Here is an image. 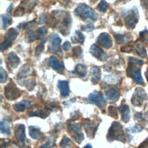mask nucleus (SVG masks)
Here are the masks:
<instances>
[{
  "mask_svg": "<svg viewBox=\"0 0 148 148\" xmlns=\"http://www.w3.org/2000/svg\"><path fill=\"white\" fill-rule=\"evenodd\" d=\"M98 43L101 45V47H103L105 49H111L112 47V38L108 33L103 32L99 35L98 37Z\"/></svg>",
  "mask_w": 148,
  "mask_h": 148,
  "instance_id": "ddd939ff",
  "label": "nucleus"
},
{
  "mask_svg": "<svg viewBox=\"0 0 148 148\" xmlns=\"http://www.w3.org/2000/svg\"><path fill=\"white\" fill-rule=\"evenodd\" d=\"M147 98H148L147 97V94L145 92L144 89H142V88H136V90H135V92H134V93L133 95L131 101H132V103L134 106H140L142 103H143V101H145Z\"/></svg>",
  "mask_w": 148,
  "mask_h": 148,
  "instance_id": "1a4fd4ad",
  "label": "nucleus"
},
{
  "mask_svg": "<svg viewBox=\"0 0 148 148\" xmlns=\"http://www.w3.org/2000/svg\"><path fill=\"white\" fill-rule=\"evenodd\" d=\"M134 118H135V120H137L139 122H145L144 114L142 112H136L134 114Z\"/></svg>",
  "mask_w": 148,
  "mask_h": 148,
  "instance_id": "ea45409f",
  "label": "nucleus"
},
{
  "mask_svg": "<svg viewBox=\"0 0 148 148\" xmlns=\"http://www.w3.org/2000/svg\"><path fill=\"white\" fill-rule=\"evenodd\" d=\"M140 37H141L142 38H143L145 42L148 43V30H147V29H145V30H144V31L140 32Z\"/></svg>",
  "mask_w": 148,
  "mask_h": 148,
  "instance_id": "58836bf2",
  "label": "nucleus"
},
{
  "mask_svg": "<svg viewBox=\"0 0 148 148\" xmlns=\"http://www.w3.org/2000/svg\"><path fill=\"white\" fill-rule=\"evenodd\" d=\"M90 72H92V82L96 84L101 79V70L97 66H92L90 68Z\"/></svg>",
  "mask_w": 148,
  "mask_h": 148,
  "instance_id": "5701e85b",
  "label": "nucleus"
},
{
  "mask_svg": "<svg viewBox=\"0 0 148 148\" xmlns=\"http://www.w3.org/2000/svg\"><path fill=\"white\" fill-rule=\"evenodd\" d=\"M58 88L60 90L62 97L66 98L70 95V87H69V83H68L67 81H59Z\"/></svg>",
  "mask_w": 148,
  "mask_h": 148,
  "instance_id": "f3484780",
  "label": "nucleus"
},
{
  "mask_svg": "<svg viewBox=\"0 0 148 148\" xmlns=\"http://www.w3.org/2000/svg\"><path fill=\"white\" fill-rule=\"evenodd\" d=\"M25 126L23 124H18L15 127V136L22 145H24V143L27 140L26 134H25Z\"/></svg>",
  "mask_w": 148,
  "mask_h": 148,
  "instance_id": "4468645a",
  "label": "nucleus"
},
{
  "mask_svg": "<svg viewBox=\"0 0 148 148\" xmlns=\"http://www.w3.org/2000/svg\"><path fill=\"white\" fill-rule=\"evenodd\" d=\"M107 139L110 142L114 140L125 142L126 137H125V134L123 133V126L121 125V123H119L117 122H113L112 123L107 134Z\"/></svg>",
  "mask_w": 148,
  "mask_h": 148,
  "instance_id": "7ed1b4c3",
  "label": "nucleus"
},
{
  "mask_svg": "<svg viewBox=\"0 0 148 148\" xmlns=\"http://www.w3.org/2000/svg\"><path fill=\"white\" fill-rule=\"evenodd\" d=\"M90 52L93 57H95L96 59H98L100 60H105L108 58L107 54L102 50V49L96 44H92V46H90Z\"/></svg>",
  "mask_w": 148,
  "mask_h": 148,
  "instance_id": "f8f14e48",
  "label": "nucleus"
},
{
  "mask_svg": "<svg viewBox=\"0 0 148 148\" xmlns=\"http://www.w3.org/2000/svg\"><path fill=\"white\" fill-rule=\"evenodd\" d=\"M54 146H55V141L52 137H50L47 140L46 143L40 146V148H54Z\"/></svg>",
  "mask_w": 148,
  "mask_h": 148,
  "instance_id": "7c9ffc66",
  "label": "nucleus"
},
{
  "mask_svg": "<svg viewBox=\"0 0 148 148\" xmlns=\"http://www.w3.org/2000/svg\"><path fill=\"white\" fill-rule=\"evenodd\" d=\"M108 3L105 1V0H101V1L100 2V4L98 5V7H97V8H98V10H100L101 12H102V13H104V12H106V10H107V8H108Z\"/></svg>",
  "mask_w": 148,
  "mask_h": 148,
  "instance_id": "2f4dec72",
  "label": "nucleus"
},
{
  "mask_svg": "<svg viewBox=\"0 0 148 148\" xmlns=\"http://www.w3.org/2000/svg\"><path fill=\"white\" fill-rule=\"evenodd\" d=\"M65 2H69V1H71V0H64Z\"/></svg>",
  "mask_w": 148,
  "mask_h": 148,
  "instance_id": "09e8293b",
  "label": "nucleus"
},
{
  "mask_svg": "<svg viewBox=\"0 0 148 148\" xmlns=\"http://www.w3.org/2000/svg\"><path fill=\"white\" fill-rule=\"evenodd\" d=\"M68 131L71 134V136L74 138L78 144H81L84 139V135L82 132V126L76 123L69 122L68 123Z\"/></svg>",
  "mask_w": 148,
  "mask_h": 148,
  "instance_id": "39448f33",
  "label": "nucleus"
},
{
  "mask_svg": "<svg viewBox=\"0 0 148 148\" xmlns=\"http://www.w3.org/2000/svg\"><path fill=\"white\" fill-rule=\"evenodd\" d=\"M134 50L135 51V53H137L141 58H145L146 57V49L144 46V43L141 42L140 40L136 41L134 43Z\"/></svg>",
  "mask_w": 148,
  "mask_h": 148,
  "instance_id": "aec40b11",
  "label": "nucleus"
},
{
  "mask_svg": "<svg viewBox=\"0 0 148 148\" xmlns=\"http://www.w3.org/2000/svg\"><path fill=\"white\" fill-rule=\"evenodd\" d=\"M28 131H29V135L30 137L34 140H38L40 139V137L42 136L41 134V131L38 127L36 126H29L28 127Z\"/></svg>",
  "mask_w": 148,
  "mask_h": 148,
  "instance_id": "b1692460",
  "label": "nucleus"
},
{
  "mask_svg": "<svg viewBox=\"0 0 148 148\" xmlns=\"http://www.w3.org/2000/svg\"><path fill=\"white\" fill-rule=\"evenodd\" d=\"M45 41H46V39H43L42 40V42L40 43V44H38V46L36 48V54L37 55H38V54H40L42 51H43V49H44V43H45Z\"/></svg>",
  "mask_w": 148,
  "mask_h": 148,
  "instance_id": "e433bc0d",
  "label": "nucleus"
},
{
  "mask_svg": "<svg viewBox=\"0 0 148 148\" xmlns=\"http://www.w3.org/2000/svg\"><path fill=\"white\" fill-rule=\"evenodd\" d=\"M123 18H124L125 24H126L128 28H134L139 18L137 8H133L127 11H125V12H123Z\"/></svg>",
  "mask_w": 148,
  "mask_h": 148,
  "instance_id": "20e7f679",
  "label": "nucleus"
},
{
  "mask_svg": "<svg viewBox=\"0 0 148 148\" xmlns=\"http://www.w3.org/2000/svg\"><path fill=\"white\" fill-rule=\"evenodd\" d=\"M86 122L87 123H85L84 127H85V130H86V132H87V135L89 136V137H93L96 130H97L98 124H94L92 121H90V120H87Z\"/></svg>",
  "mask_w": 148,
  "mask_h": 148,
  "instance_id": "6ab92c4d",
  "label": "nucleus"
},
{
  "mask_svg": "<svg viewBox=\"0 0 148 148\" xmlns=\"http://www.w3.org/2000/svg\"><path fill=\"white\" fill-rule=\"evenodd\" d=\"M145 115H146V118L148 119V112H146V113H145Z\"/></svg>",
  "mask_w": 148,
  "mask_h": 148,
  "instance_id": "de8ad7c7",
  "label": "nucleus"
},
{
  "mask_svg": "<svg viewBox=\"0 0 148 148\" xmlns=\"http://www.w3.org/2000/svg\"><path fill=\"white\" fill-rule=\"evenodd\" d=\"M108 112H109V114L112 116V117H117V112H116V108L114 106H109V108H108Z\"/></svg>",
  "mask_w": 148,
  "mask_h": 148,
  "instance_id": "f704fd0d",
  "label": "nucleus"
},
{
  "mask_svg": "<svg viewBox=\"0 0 148 148\" xmlns=\"http://www.w3.org/2000/svg\"><path fill=\"white\" fill-rule=\"evenodd\" d=\"M26 86L27 87V89H28V90H31L34 88V86H35V82L32 81V79H31V81H29V82H28L26 84Z\"/></svg>",
  "mask_w": 148,
  "mask_h": 148,
  "instance_id": "79ce46f5",
  "label": "nucleus"
},
{
  "mask_svg": "<svg viewBox=\"0 0 148 148\" xmlns=\"http://www.w3.org/2000/svg\"><path fill=\"white\" fill-rule=\"evenodd\" d=\"M145 76H146V79H147V81H148V70L145 72Z\"/></svg>",
  "mask_w": 148,
  "mask_h": 148,
  "instance_id": "49530a36",
  "label": "nucleus"
},
{
  "mask_svg": "<svg viewBox=\"0 0 148 148\" xmlns=\"http://www.w3.org/2000/svg\"><path fill=\"white\" fill-rule=\"evenodd\" d=\"M1 18H2V27L4 29H5L10 23H12V18H11L10 16H8V15H2Z\"/></svg>",
  "mask_w": 148,
  "mask_h": 148,
  "instance_id": "cd10ccee",
  "label": "nucleus"
},
{
  "mask_svg": "<svg viewBox=\"0 0 148 148\" xmlns=\"http://www.w3.org/2000/svg\"><path fill=\"white\" fill-rule=\"evenodd\" d=\"M0 128H1V133L4 134H7V135H10L11 134V130L10 127L8 125V121L4 119V120L1 121V125H0Z\"/></svg>",
  "mask_w": 148,
  "mask_h": 148,
  "instance_id": "bb28decb",
  "label": "nucleus"
},
{
  "mask_svg": "<svg viewBox=\"0 0 148 148\" xmlns=\"http://www.w3.org/2000/svg\"><path fill=\"white\" fill-rule=\"evenodd\" d=\"M20 93L21 92L16 87V85L13 82H9L5 88V97L10 101H13V100H16V98H18L20 96Z\"/></svg>",
  "mask_w": 148,
  "mask_h": 148,
  "instance_id": "0eeeda50",
  "label": "nucleus"
},
{
  "mask_svg": "<svg viewBox=\"0 0 148 148\" xmlns=\"http://www.w3.org/2000/svg\"><path fill=\"white\" fill-rule=\"evenodd\" d=\"M93 27H94V26H93L92 23H89V24H87L86 26H83V27H82L83 29H85L86 31H92V30L93 29Z\"/></svg>",
  "mask_w": 148,
  "mask_h": 148,
  "instance_id": "a19ab883",
  "label": "nucleus"
},
{
  "mask_svg": "<svg viewBox=\"0 0 148 148\" xmlns=\"http://www.w3.org/2000/svg\"><path fill=\"white\" fill-rule=\"evenodd\" d=\"M82 49L79 46L74 47L72 49V55L75 57V58H79V57L82 56Z\"/></svg>",
  "mask_w": 148,
  "mask_h": 148,
  "instance_id": "473e14b6",
  "label": "nucleus"
},
{
  "mask_svg": "<svg viewBox=\"0 0 148 148\" xmlns=\"http://www.w3.org/2000/svg\"><path fill=\"white\" fill-rule=\"evenodd\" d=\"M20 63V60L15 52H10L8 56V65L10 69H15Z\"/></svg>",
  "mask_w": 148,
  "mask_h": 148,
  "instance_id": "dca6fc26",
  "label": "nucleus"
},
{
  "mask_svg": "<svg viewBox=\"0 0 148 148\" xmlns=\"http://www.w3.org/2000/svg\"><path fill=\"white\" fill-rule=\"evenodd\" d=\"M49 114V112H46V111H41V110H39V111H35V112H29L28 113V115L29 116H38V117H41L42 119H45Z\"/></svg>",
  "mask_w": 148,
  "mask_h": 148,
  "instance_id": "c85d7f7f",
  "label": "nucleus"
},
{
  "mask_svg": "<svg viewBox=\"0 0 148 148\" xmlns=\"http://www.w3.org/2000/svg\"><path fill=\"white\" fill-rule=\"evenodd\" d=\"M83 148H92V146L90 145H85Z\"/></svg>",
  "mask_w": 148,
  "mask_h": 148,
  "instance_id": "a18cd8bd",
  "label": "nucleus"
},
{
  "mask_svg": "<svg viewBox=\"0 0 148 148\" xmlns=\"http://www.w3.org/2000/svg\"><path fill=\"white\" fill-rule=\"evenodd\" d=\"M60 147L62 148H70V146L71 145V141L69 137L67 136H63V138L60 141Z\"/></svg>",
  "mask_w": 148,
  "mask_h": 148,
  "instance_id": "c756f323",
  "label": "nucleus"
},
{
  "mask_svg": "<svg viewBox=\"0 0 148 148\" xmlns=\"http://www.w3.org/2000/svg\"><path fill=\"white\" fill-rule=\"evenodd\" d=\"M46 34H47V28L44 27L38 28L35 32L28 30L27 34L26 35V40L28 42H31L33 40H36V39H40L43 38Z\"/></svg>",
  "mask_w": 148,
  "mask_h": 148,
  "instance_id": "6e6552de",
  "label": "nucleus"
},
{
  "mask_svg": "<svg viewBox=\"0 0 148 148\" xmlns=\"http://www.w3.org/2000/svg\"><path fill=\"white\" fill-rule=\"evenodd\" d=\"M88 102L97 105L101 109H102L106 104L105 99L103 98V96L101 95V93L99 92H93L92 93H90L88 97Z\"/></svg>",
  "mask_w": 148,
  "mask_h": 148,
  "instance_id": "9d476101",
  "label": "nucleus"
},
{
  "mask_svg": "<svg viewBox=\"0 0 148 148\" xmlns=\"http://www.w3.org/2000/svg\"><path fill=\"white\" fill-rule=\"evenodd\" d=\"M119 111H120L121 114H122V121L123 123H128L130 120V108L126 104H123L119 108Z\"/></svg>",
  "mask_w": 148,
  "mask_h": 148,
  "instance_id": "412c9836",
  "label": "nucleus"
},
{
  "mask_svg": "<svg viewBox=\"0 0 148 148\" xmlns=\"http://www.w3.org/2000/svg\"><path fill=\"white\" fill-rule=\"evenodd\" d=\"M146 5L148 7V0H146Z\"/></svg>",
  "mask_w": 148,
  "mask_h": 148,
  "instance_id": "8fccbe9b",
  "label": "nucleus"
},
{
  "mask_svg": "<svg viewBox=\"0 0 148 148\" xmlns=\"http://www.w3.org/2000/svg\"><path fill=\"white\" fill-rule=\"evenodd\" d=\"M60 43H61V38L57 33L51 34L49 37V49L53 53H59L60 49Z\"/></svg>",
  "mask_w": 148,
  "mask_h": 148,
  "instance_id": "9b49d317",
  "label": "nucleus"
},
{
  "mask_svg": "<svg viewBox=\"0 0 148 148\" xmlns=\"http://www.w3.org/2000/svg\"><path fill=\"white\" fill-rule=\"evenodd\" d=\"M72 73H75L79 77L83 78L87 74V68L83 64H77L75 67V70L72 71Z\"/></svg>",
  "mask_w": 148,
  "mask_h": 148,
  "instance_id": "393cba45",
  "label": "nucleus"
},
{
  "mask_svg": "<svg viewBox=\"0 0 148 148\" xmlns=\"http://www.w3.org/2000/svg\"><path fill=\"white\" fill-rule=\"evenodd\" d=\"M143 146H145L144 148H148V139L145 141V142H144V143L143 144H142L141 145H140V148H142V147H143Z\"/></svg>",
  "mask_w": 148,
  "mask_h": 148,
  "instance_id": "c03bdc74",
  "label": "nucleus"
},
{
  "mask_svg": "<svg viewBox=\"0 0 148 148\" xmlns=\"http://www.w3.org/2000/svg\"><path fill=\"white\" fill-rule=\"evenodd\" d=\"M18 32L16 28H10V29L5 33V41L1 44V50L2 51L7 50L10 47L11 43H12L16 38V37H18Z\"/></svg>",
  "mask_w": 148,
  "mask_h": 148,
  "instance_id": "423d86ee",
  "label": "nucleus"
},
{
  "mask_svg": "<svg viewBox=\"0 0 148 148\" xmlns=\"http://www.w3.org/2000/svg\"><path fill=\"white\" fill-rule=\"evenodd\" d=\"M129 65L127 68V75L133 78L134 81L140 85H145V82L141 75V66L144 64V60L131 57L128 59Z\"/></svg>",
  "mask_w": 148,
  "mask_h": 148,
  "instance_id": "f257e3e1",
  "label": "nucleus"
},
{
  "mask_svg": "<svg viewBox=\"0 0 148 148\" xmlns=\"http://www.w3.org/2000/svg\"><path fill=\"white\" fill-rule=\"evenodd\" d=\"M84 36L83 34L82 33V31L79 30H76L75 33H74V35L71 37V41L73 43H79V44H82L84 42Z\"/></svg>",
  "mask_w": 148,
  "mask_h": 148,
  "instance_id": "a878e982",
  "label": "nucleus"
},
{
  "mask_svg": "<svg viewBox=\"0 0 148 148\" xmlns=\"http://www.w3.org/2000/svg\"><path fill=\"white\" fill-rule=\"evenodd\" d=\"M74 14L86 21H96L98 18L97 14L85 4H79L74 10Z\"/></svg>",
  "mask_w": 148,
  "mask_h": 148,
  "instance_id": "f03ea898",
  "label": "nucleus"
},
{
  "mask_svg": "<svg viewBox=\"0 0 148 148\" xmlns=\"http://www.w3.org/2000/svg\"><path fill=\"white\" fill-rule=\"evenodd\" d=\"M32 105V102L30 101H27V100H24L20 102H18V103L14 104V110L16 111V112H24L27 108H28L29 106Z\"/></svg>",
  "mask_w": 148,
  "mask_h": 148,
  "instance_id": "4be33fe9",
  "label": "nucleus"
},
{
  "mask_svg": "<svg viewBox=\"0 0 148 148\" xmlns=\"http://www.w3.org/2000/svg\"><path fill=\"white\" fill-rule=\"evenodd\" d=\"M114 38L118 44H123L124 42V36L122 34H114Z\"/></svg>",
  "mask_w": 148,
  "mask_h": 148,
  "instance_id": "c9c22d12",
  "label": "nucleus"
},
{
  "mask_svg": "<svg viewBox=\"0 0 148 148\" xmlns=\"http://www.w3.org/2000/svg\"><path fill=\"white\" fill-rule=\"evenodd\" d=\"M62 49H63V50H65V51L70 50V49H71V42L66 41V42L63 44V46H62Z\"/></svg>",
  "mask_w": 148,
  "mask_h": 148,
  "instance_id": "37998d69",
  "label": "nucleus"
},
{
  "mask_svg": "<svg viewBox=\"0 0 148 148\" xmlns=\"http://www.w3.org/2000/svg\"><path fill=\"white\" fill-rule=\"evenodd\" d=\"M143 127L140 126V125H134V126H133L132 128L128 129L129 131H131L132 133H140L141 131H143Z\"/></svg>",
  "mask_w": 148,
  "mask_h": 148,
  "instance_id": "4c0bfd02",
  "label": "nucleus"
},
{
  "mask_svg": "<svg viewBox=\"0 0 148 148\" xmlns=\"http://www.w3.org/2000/svg\"><path fill=\"white\" fill-rule=\"evenodd\" d=\"M105 96L109 101H116L120 97V92L115 88H109L105 90Z\"/></svg>",
  "mask_w": 148,
  "mask_h": 148,
  "instance_id": "a211bd4d",
  "label": "nucleus"
},
{
  "mask_svg": "<svg viewBox=\"0 0 148 148\" xmlns=\"http://www.w3.org/2000/svg\"><path fill=\"white\" fill-rule=\"evenodd\" d=\"M0 71H1V75H0V81H1L2 83H4L5 82V79H7L8 74H7V71L4 70L3 67L0 68Z\"/></svg>",
  "mask_w": 148,
  "mask_h": 148,
  "instance_id": "72a5a7b5",
  "label": "nucleus"
},
{
  "mask_svg": "<svg viewBox=\"0 0 148 148\" xmlns=\"http://www.w3.org/2000/svg\"><path fill=\"white\" fill-rule=\"evenodd\" d=\"M49 64L50 65V67H52L53 70H55L56 71H58L59 73H62V72H63V70H64L63 65L60 63V60L57 59L55 56L49 57Z\"/></svg>",
  "mask_w": 148,
  "mask_h": 148,
  "instance_id": "2eb2a0df",
  "label": "nucleus"
}]
</instances>
